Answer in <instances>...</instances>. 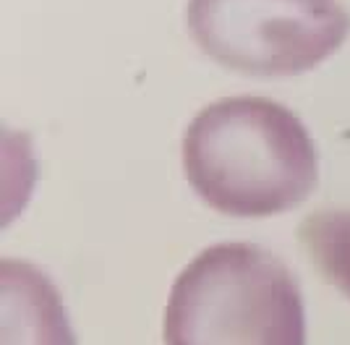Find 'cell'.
Here are the masks:
<instances>
[{
  "instance_id": "6da1fadb",
  "label": "cell",
  "mask_w": 350,
  "mask_h": 345,
  "mask_svg": "<svg viewBox=\"0 0 350 345\" xmlns=\"http://www.w3.org/2000/svg\"><path fill=\"white\" fill-rule=\"evenodd\" d=\"M183 170L193 194L228 217H275L314 194L319 152L285 105L238 94L209 102L183 136Z\"/></svg>"
},
{
  "instance_id": "7a4b0ae2",
  "label": "cell",
  "mask_w": 350,
  "mask_h": 345,
  "mask_svg": "<svg viewBox=\"0 0 350 345\" xmlns=\"http://www.w3.org/2000/svg\"><path fill=\"white\" fill-rule=\"evenodd\" d=\"M165 345H306V309L291 270L256 244H215L175 277Z\"/></svg>"
},
{
  "instance_id": "3957f363",
  "label": "cell",
  "mask_w": 350,
  "mask_h": 345,
  "mask_svg": "<svg viewBox=\"0 0 350 345\" xmlns=\"http://www.w3.org/2000/svg\"><path fill=\"white\" fill-rule=\"evenodd\" d=\"M186 27L217 66L248 76H298L350 34L337 0H189Z\"/></svg>"
},
{
  "instance_id": "277c9868",
  "label": "cell",
  "mask_w": 350,
  "mask_h": 345,
  "mask_svg": "<svg viewBox=\"0 0 350 345\" xmlns=\"http://www.w3.org/2000/svg\"><path fill=\"white\" fill-rule=\"evenodd\" d=\"M3 345H76L58 288L29 261L3 259Z\"/></svg>"
},
{
  "instance_id": "5b68a950",
  "label": "cell",
  "mask_w": 350,
  "mask_h": 345,
  "mask_svg": "<svg viewBox=\"0 0 350 345\" xmlns=\"http://www.w3.org/2000/svg\"><path fill=\"white\" fill-rule=\"evenodd\" d=\"M298 241L319 274L350 301V209H317L298 225Z\"/></svg>"
}]
</instances>
